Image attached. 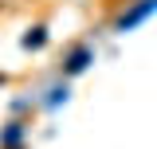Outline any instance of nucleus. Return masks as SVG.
I'll list each match as a JSON object with an SVG mask.
<instances>
[{"label": "nucleus", "mask_w": 157, "mask_h": 149, "mask_svg": "<svg viewBox=\"0 0 157 149\" xmlns=\"http://www.w3.org/2000/svg\"><path fill=\"white\" fill-rule=\"evenodd\" d=\"M153 8H157V0H141V4H134V8H130L126 16L118 20V28H122V32H126V28H134L137 20H145L149 12H153Z\"/></svg>", "instance_id": "obj_1"}, {"label": "nucleus", "mask_w": 157, "mask_h": 149, "mask_svg": "<svg viewBox=\"0 0 157 149\" xmlns=\"http://www.w3.org/2000/svg\"><path fill=\"white\" fill-rule=\"evenodd\" d=\"M86 63H90V51H86V47H78V51H71V59H67V71H71V74H78Z\"/></svg>", "instance_id": "obj_2"}, {"label": "nucleus", "mask_w": 157, "mask_h": 149, "mask_svg": "<svg viewBox=\"0 0 157 149\" xmlns=\"http://www.w3.org/2000/svg\"><path fill=\"white\" fill-rule=\"evenodd\" d=\"M20 133H24L20 126H12V130H4V145H16V141H20Z\"/></svg>", "instance_id": "obj_3"}, {"label": "nucleus", "mask_w": 157, "mask_h": 149, "mask_svg": "<svg viewBox=\"0 0 157 149\" xmlns=\"http://www.w3.org/2000/svg\"><path fill=\"white\" fill-rule=\"evenodd\" d=\"M24 43H28V47H39V43H43V28H36V36H28Z\"/></svg>", "instance_id": "obj_4"}]
</instances>
